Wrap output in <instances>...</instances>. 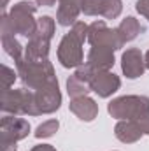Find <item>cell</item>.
<instances>
[{
  "label": "cell",
  "instance_id": "1",
  "mask_svg": "<svg viewBox=\"0 0 149 151\" xmlns=\"http://www.w3.org/2000/svg\"><path fill=\"white\" fill-rule=\"evenodd\" d=\"M16 69H18V76H19L23 86L32 91L42 88L44 84H47L51 81H56L54 67L49 60L30 62V60L21 58L19 62H16Z\"/></svg>",
  "mask_w": 149,
  "mask_h": 151
},
{
  "label": "cell",
  "instance_id": "2",
  "mask_svg": "<svg viewBox=\"0 0 149 151\" xmlns=\"http://www.w3.org/2000/svg\"><path fill=\"white\" fill-rule=\"evenodd\" d=\"M2 111L12 116H40L35 104V95L32 90H4L2 91Z\"/></svg>",
  "mask_w": 149,
  "mask_h": 151
},
{
  "label": "cell",
  "instance_id": "3",
  "mask_svg": "<svg viewBox=\"0 0 149 151\" xmlns=\"http://www.w3.org/2000/svg\"><path fill=\"white\" fill-rule=\"evenodd\" d=\"M107 111L112 118L119 119H137L149 113V97L144 95H123L109 102Z\"/></svg>",
  "mask_w": 149,
  "mask_h": 151
},
{
  "label": "cell",
  "instance_id": "4",
  "mask_svg": "<svg viewBox=\"0 0 149 151\" xmlns=\"http://www.w3.org/2000/svg\"><path fill=\"white\" fill-rule=\"evenodd\" d=\"M37 7V4L28 2V0H21L12 5V9L7 12V16H9V23H11V28L14 34H19L28 39L35 34L37 19L34 18V14H35Z\"/></svg>",
  "mask_w": 149,
  "mask_h": 151
},
{
  "label": "cell",
  "instance_id": "5",
  "mask_svg": "<svg viewBox=\"0 0 149 151\" xmlns=\"http://www.w3.org/2000/svg\"><path fill=\"white\" fill-rule=\"evenodd\" d=\"M30 123L25 118L4 116L0 121V151H16V142L30 134Z\"/></svg>",
  "mask_w": 149,
  "mask_h": 151
},
{
  "label": "cell",
  "instance_id": "6",
  "mask_svg": "<svg viewBox=\"0 0 149 151\" xmlns=\"http://www.w3.org/2000/svg\"><path fill=\"white\" fill-rule=\"evenodd\" d=\"M82 40L75 34L69 32L60 40L58 46V62L65 69H77L84 63V53H82Z\"/></svg>",
  "mask_w": 149,
  "mask_h": 151
},
{
  "label": "cell",
  "instance_id": "7",
  "mask_svg": "<svg viewBox=\"0 0 149 151\" xmlns=\"http://www.w3.org/2000/svg\"><path fill=\"white\" fill-rule=\"evenodd\" d=\"M88 42L91 46H102V47H109L112 51H117L125 46V42L121 40L117 28H109L105 25L104 19L93 21L90 25L88 30Z\"/></svg>",
  "mask_w": 149,
  "mask_h": 151
},
{
  "label": "cell",
  "instance_id": "8",
  "mask_svg": "<svg viewBox=\"0 0 149 151\" xmlns=\"http://www.w3.org/2000/svg\"><path fill=\"white\" fill-rule=\"evenodd\" d=\"M34 95H35V104H37V109L40 114L56 113L62 106V91L58 86V79L35 90Z\"/></svg>",
  "mask_w": 149,
  "mask_h": 151
},
{
  "label": "cell",
  "instance_id": "9",
  "mask_svg": "<svg viewBox=\"0 0 149 151\" xmlns=\"http://www.w3.org/2000/svg\"><path fill=\"white\" fill-rule=\"evenodd\" d=\"M90 88L102 99H109L121 88V79L111 70H95L90 79Z\"/></svg>",
  "mask_w": 149,
  "mask_h": 151
},
{
  "label": "cell",
  "instance_id": "10",
  "mask_svg": "<svg viewBox=\"0 0 149 151\" xmlns=\"http://www.w3.org/2000/svg\"><path fill=\"white\" fill-rule=\"evenodd\" d=\"M121 70L128 79H137L146 72V62L144 55L137 47H130L121 56Z\"/></svg>",
  "mask_w": 149,
  "mask_h": 151
},
{
  "label": "cell",
  "instance_id": "11",
  "mask_svg": "<svg viewBox=\"0 0 149 151\" xmlns=\"http://www.w3.org/2000/svg\"><path fill=\"white\" fill-rule=\"evenodd\" d=\"M114 62H116L114 51L109 47H102V46H91L86 56V63L93 70H111L114 67Z\"/></svg>",
  "mask_w": 149,
  "mask_h": 151
},
{
  "label": "cell",
  "instance_id": "12",
  "mask_svg": "<svg viewBox=\"0 0 149 151\" xmlns=\"http://www.w3.org/2000/svg\"><path fill=\"white\" fill-rule=\"evenodd\" d=\"M82 0H58L56 23L62 27H72L81 14Z\"/></svg>",
  "mask_w": 149,
  "mask_h": 151
},
{
  "label": "cell",
  "instance_id": "13",
  "mask_svg": "<svg viewBox=\"0 0 149 151\" xmlns=\"http://www.w3.org/2000/svg\"><path fill=\"white\" fill-rule=\"evenodd\" d=\"M69 107H70V113H74L81 121H93L98 116V104L88 95L72 99Z\"/></svg>",
  "mask_w": 149,
  "mask_h": 151
},
{
  "label": "cell",
  "instance_id": "14",
  "mask_svg": "<svg viewBox=\"0 0 149 151\" xmlns=\"http://www.w3.org/2000/svg\"><path fill=\"white\" fill-rule=\"evenodd\" d=\"M114 135L123 144H133V142L140 141V137L144 134L135 119H119L114 127Z\"/></svg>",
  "mask_w": 149,
  "mask_h": 151
},
{
  "label": "cell",
  "instance_id": "15",
  "mask_svg": "<svg viewBox=\"0 0 149 151\" xmlns=\"http://www.w3.org/2000/svg\"><path fill=\"white\" fill-rule=\"evenodd\" d=\"M49 47H51V40L32 37V39H28V44L25 46V56H23V58H25V60H30V62H42V60H47Z\"/></svg>",
  "mask_w": 149,
  "mask_h": 151
},
{
  "label": "cell",
  "instance_id": "16",
  "mask_svg": "<svg viewBox=\"0 0 149 151\" xmlns=\"http://www.w3.org/2000/svg\"><path fill=\"white\" fill-rule=\"evenodd\" d=\"M142 30H144L142 25H140L139 19H135L133 16H126V18L119 23V27H117V34H119V37H121V40H123L125 44H126V42H132Z\"/></svg>",
  "mask_w": 149,
  "mask_h": 151
},
{
  "label": "cell",
  "instance_id": "17",
  "mask_svg": "<svg viewBox=\"0 0 149 151\" xmlns=\"http://www.w3.org/2000/svg\"><path fill=\"white\" fill-rule=\"evenodd\" d=\"M2 47H4V51H5L14 62H19V60L25 56V49H23V46L19 44V40L14 37V34L2 35Z\"/></svg>",
  "mask_w": 149,
  "mask_h": 151
},
{
  "label": "cell",
  "instance_id": "18",
  "mask_svg": "<svg viewBox=\"0 0 149 151\" xmlns=\"http://www.w3.org/2000/svg\"><path fill=\"white\" fill-rule=\"evenodd\" d=\"M54 28H56V25H54V19H53L51 16H40V18L37 19L35 34H34L32 37L47 39V40H51L53 35H54ZM32 37H30V39H32Z\"/></svg>",
  "mask_w": 149,
  "mask_h": 151
},
{
  "label": "cell",
  "instance_id": "19",
  "mask_svg": "<svg viewBox=\"0 0 149 151\" xmlns=\"http://www.w3.org/2000/svg\"><path fill=\"white\" fill-rule=\"evenodd\" d=\"M67 91H69L70 99H77V97H86V95L91 91V88H90L88 83L77 79V77L72 74L67 79Z\"/></svg>",
  "mask_w": 149,
  "mask_h": 151
},
{
  "label": "cell",
  "instance_id": "20",
  "mask_svg": "<svg viewBox=\"0 0 149 151\" xmlns=\"http://www.w3.org/2000/svg\"><path fill=\"white\" fill-rule=\"evenodd\" d=\"M58 128H60V121L58 119H47V121L40 123L37 128H35L34 135L37 139H49V137H53L58 132Z\"/></svg>",
  "mask_w": 149,
  "mask_h": 151
},
{
  "label": "cell",
  "instance_id": "21",
  "mask_svg": "<svg viewBox=\"0 0 149 151\" xmlns=\"http://www.w3.org/2000/svg\"><path fill=\"white\" fill-rule=\"evenodd\" d=\"M105 2L107 0H82L81 12H84L86 16H104Z\"/></svg>",
  "mask_w": 149,
  "mask_h": 151
},
{
  "label": "cell",
  "instance_id": "22",
  "mask_svg": "<svg viewBox=\"0 0 149 151\" xmlns=\"http://www.w3.org/2000/svg\"><path fill=\"white\" fill-rule=\"evenodd\" d=\"M123 11V2L121 0H107L105 2V11H104V18L105 19H116Z\"/></svg>",
  "mask_w": 149,
  "mask_h": 151
},
{
  "label": "cell",
  "instance_id": "23",
  "mask_svg": "<svg viewBox=\"0 0 149 151\" xmlns=\"http://www.w3.org/2000/svg\"><path fill=\"white\" fill-rule=\"evenodd\" d=\"M18 77V72H14V69L7 67V65H2V79H4V90H11L14 81Z\"/></svg>",
  "mask_w": 149,
  "mask_h": 151
},
{
  "label": "cell",
  "instance_id": "24",
  "mask_svg": "<svg viewBox=\"0 0 149 151\" xmlns=\"http://www.w3.org/2000/svg\"><path fill=\"white\" fill-rule=\"evenodd\" d=\"M93 74H95V70H93L86 62H84L81 67H77L75 72H74V76L77 77V79H81V81H84V83H88V84H90V79L93 77Z\"/></svg>",
  "mask_w": 149,
  "mask_h": 151
},
{
  "label": "cell",
  "instance_id": "25",
  "mask_svg": "<svg viewBox=\"0 0 149 151\" xmlns=\"http://www.w3.org/2000/svg\"><path fill=\"white\" fill-rule=\"evenodd\" d=\"M135 9H137L139 14H142V16L149 21V0H137Z\"/></svg>",
  "mask_w": 149,
  "mask_h": 151
},
{
  "label": "cell",
  "instance_id": "26",
  "mask_svg": "<svg viewBox=\"0 0 149 151\" xmlns=\"http://www.w3.org/2000/svg\"><path fill=\"white\" fill-rule=\"evenodd\" d=\"M135 121H137V125L140 127L142 134H146V135H149V113L142 114V116H140V118H137Z\"/></svg>",
  "mask_w": 149,
  "mask_h": 151
},
{
  "label": "cell",
  "instance_id": "27",
  "mask_svg": "<svg viewBox=\"0 0 149 151\" xmlns=\"http://www.w3.org/2000/svg\"><path fill=\"white\" fill-rule=\"evenodd\" d=\"M32 151H56L51 144H37V146H34Z\"/></svg>",
  "mask_w": 149,
  "mask_h": 151
},
{
  "label": "cell",
  "instance_id": "28",
  "mask_svg": "<svg viewBox=\"0 0 149 151\" xmlns=\"http://www.w3.org/2000/svg\"><path fill=\"white\" fill-rule=\"evenodd\" d=\"M37 5H42V7H51L56 4V0H35Z\"/></svg>",
  "mask_w": 149,
  "mask_h": 151
},
{
  "label": "cell",
  "instance_id": "29",
  "mask_svg": "<svg viewBox=\"0 0 149 151\" xmlns=\"http://www.w3.org/2000/svg\"><path fill=\"white\" fill-rule=\"evenodd\" d=\"M144 62H146V69H149V49H148V53L144 55Z\"/></svg>",
  "mask_w": 149,
  "mask_h": 151
},
{
  "label": "cell",
  "instance_id": "30",
  "mask_svg": "<svg viewBox=\"0 0 149 151\" xmlns=\"http://www.w3.org/2000/svg\"><path fill=\"white\" fill-rule=\"evenodd\" d=\"M7 4H9V0H2V9H5V7H7Z\"/></svg>",
  "mask_w": 149,
  "mask_h": 151
}]
</instances>
